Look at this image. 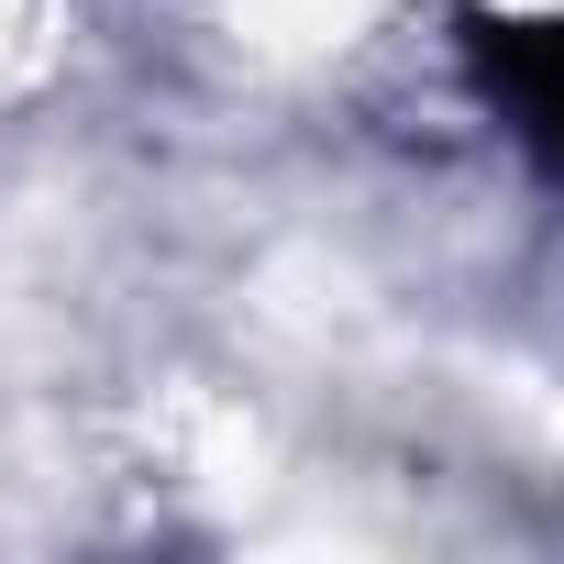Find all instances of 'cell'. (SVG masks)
<instances>
[{
    "mask_svg": "<svg viewBox=\"0 0 564 564\" xmlns=\"http://www.w3.org/2000/svg\"><path fill=\"white\" fill-rule=\"evenodd\" d=\"M465 67L487 89V111L509 122V144L564 177V23L553 12H476L465 23Z\"/></svg>",
    "mask_w": 564,
    "mask_h": 564,
    "instance_id": "6da1fadb",
    "label": "cell"
}]
</instances>
